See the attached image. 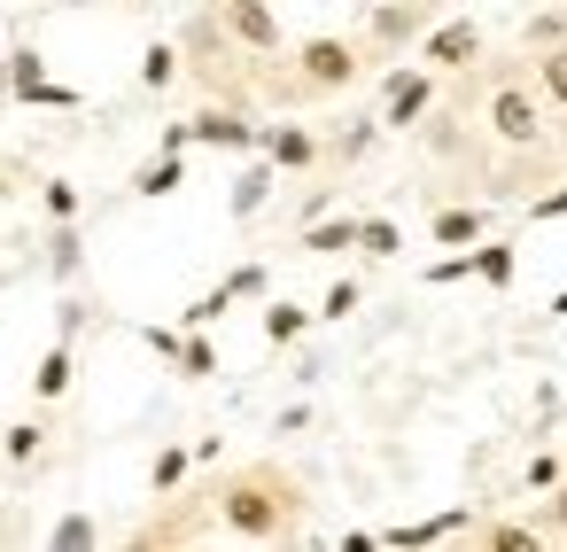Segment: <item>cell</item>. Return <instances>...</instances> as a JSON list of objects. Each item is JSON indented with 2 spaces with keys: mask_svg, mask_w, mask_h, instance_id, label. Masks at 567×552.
Masks as SVG:
<instances>
[{
  "mask_svg": "<svg viewBox=\"0 0 567 552\" xmlns=\"http://www.w3.org/2000/svg\"><path fill=\"white\" fill-rule=\"evenodd\" d=\"M296 513H303V490H296V474H280V467H241V474L218 482V521H226V536H241V544L288 536Z\"/></svg>",
  "mask_w": 567,
  "mask_h": 552,
  "instance_id": "1",
  "label": "cell"
},
{
  "mask_svg": "<svg viewBox=\"0 0 567 552\" xmlns=\"http://www.w3.org/2000/svg\"><path fill=\"white\" fill-rule=\"evenodd\" d=\"M296 71L280 79V94L288 102H327V94H342V86H358V71H365V55H358V40H334V32H319V40H303L296 55H288Z\"/></svg>",
  "mask_w": 567,
  "mask_h": 552,
  "instance_id": "2",
  "label": "cell"
},
{
  "mask_svg": "<svg viewBox=\"0 0 567 552\" xmlns=\"http://www.w3.org/2000/svg\"><path fill=\"white\" fill-rule=\"evenodd\" d=\"M489 133H497L505 149H536V141H544V94H536L528 79H497V86H489Z\"/></svg>",
  "mask_w": 567,
  "mask_h": 552,
  "instance_id": "3",
  "label": "cell"
},
{
  "mask_svg": "<svg viewBox=\"0 0 567 552\" xmlns=\"http://www.w3.org/2000/svg\"><path fill=\"white\" fill-rule=\"evenodd\" d=\"M210 24L241 55H280V9H272V0H210Z\"/></svg>",
  "mask_w": 567,
  "mask_h": 552,
  "instance_id": "4",
  "label": "cell"
},
{
  "mask_svg": "<svg viewBox=\"0 0 567 552\" xmlns=\"http://www.w3.org/2000/svg\"><path fill=\"white\" fill-rule=\"evenodd\" d=\"M427 102H435V71L420 63V71H389V86H381V133H412L420 117H427Z\"/></svg>",
  "mask_w": 567,
  "mask_h": 552,
  "instance_id": "5",
  "label": "cell"
},
{
  "mask_svg": "<svg viewBox=\"0 0 567 552\" xmlns=\"http://www.w3.org/2000/svg\"><path fill=\"white\" fill-rule=\"evenodd\" d=\"M474 55H482V24H466V17L420 32V63H427V71H466Z\"/></svg>",
  "mask_w": 567,
  "mask_h": 552,
  "instance_id": "6",
  "label": "cell"
},
{
  "mask_svg": "<svg viewBox=\"0 0 567 552\" xmlns=\"http://www.w3.org/2000/svg\"><path fill=\"white\" fill-rule=\"evenodd\" d=\"M187 149H234V156H257V125L241 110H195L187 117Z\"/></svg>",
  "mask_w": 567,
  "mask_h": 552,
  "instance_id": "7",
  "label": "cell"
},
{
  "mask_svg": "<svg viewBox=\"0 0 567 552\" xmlns=\"http://www.w3.org/2000/svg\"><path fill=\"white\" fill-rule=\"evenodd\" d=\"M427 9H435V0H381V9H373V48L389 55V48H404V40H420L427 32Z\"/></svg>",
  "mask_w": 567,
  "mask_h": 552,
  "instance_id": "8",
  "label": "cell"
},
{
  "mask_svg": "<svg viewBox=\"0 0 567 552\" xmlns=\"http://www.w3.org/2000/svg\"><path fill=\"white\" fill-rule=\"evenodd\" d=\"M257 156H272L280 172H311L319 164V133L311 125H257Z\"/></svg>",
  "mask_w": 567,
  "mask_h": 552,
  "instance_id": "9",
  "label": "cell"
},
{
  "mask_svg": "<svg viewBox=\"0 0 567 552\" xmlns=\"http://www.w3.org/2000/svg\"><path fill=\"white\" fill-rule=\"evenodd\" d=\"M435 249H466V242H482L489 234V211H474V203H451V211H435Z\"/></svg>",
  "mask_w": 567,
  "mask_h": 552,
  "instance_id": "10",
  "label": "cell"
},
{
  "mask_svg": "<svg viewBox=\"0 0 567 552\" xmlns=\"http://www.w3.org/2000/svg\"><path fill=\"white\" fill-rule=\"evenodd\" d=\"M179 187H187V164H179L172 149H164L156 164H141V172H133V195H148V203H156V195H179Z\"/></svg>",
  "mask_w": 567,
  "mask_h": 552,
  "instance_id": "11",
  "label": "cell"
},
{
  "mask_svg": "<svg viewBox=\"0 0 567 552\" xmlns=\"http://www.w3.org/2000/svg\"><path fill=\"white\" fill-rule=\"evenodd\" d=\"M272 180H280V164L272 156H257L241 180H234V218H249V211H265V195H272Z\"/></svg>",
  "mask_w": 567,
  "mask_h": 552,
  "instance_id": "12",
  "label": "cell"
},
{
  "mask_svg": "<svg viewBox=\"0 0 567 552\" xmlns=\"http://www.w3.org/2000/svg\"><path fill=\"white\" fill-rule=\"evenodd\" d=\"M303 249H311V257H342V249H358V218H311V226H303Z\"/></svg>",
  "mask_w": 567,
  "mask_h": 552,
  "instance_id": "13",
  "label": "cell"
},
{
  "mask_svg": "<svg viewBox=\"0 0 567 552\" xmlns=\"http://www.w3.org/2000/svg\"><path fill=\"white\" fill-rule=\"evenodd\" d=\"M513 273H520V249H513V242H474V280L513 288Z\"/></svg>",
  "mask_w": 567,
  "mask_h": 552,
  "instance_id": "14",
  "label": "cell"
},
{
  "mask_svg": "<svg viewBox=\"0 0 567 552\" xmlns=\"http://www.w3.org/2000/svg\"><path fill=\"white\" fill-rule=\"evenodd\" d=\"M179 71H187V55H179L172 40H156V48L141 55V86H148V94H164V86H179Z\"/></svg>",
  "mask_w": 567,
  "mask_h": 552,
  "instance_id": "15",
  "label": "cell"
},
{
  "mask_svg": "<svg viewBox=\"0 0 567 552\" xmlns=\"http://www.w3.org/2000/svg\"><path fill=\"white\" fill-rule=\"evenodd\" d=\"M303 327H311V311H303V304H288V296H272V304H265V343H272V350H288Z\"/></svg>",
  "mask_w": 567,
  "mask_h": 552,
  "instance_id": "16",
  "label": "cell"
},
{
  "mask_svg": "<svg viewBox=\"0 0 567 552\" xmlns=\"http://www.w3.org/2000/svg\"><path fill=\"white\" fill-rule=\"evenodd\" d=\"M172 366H179L187 381H210V374H218V343H210L203 327H187V335H179V358H172Z\"/></svg>",
  "mask_w": 567,
  "mask_h": 552,
  "instance_id": "17",
  "label": "cell"
},
{
  "mask_svg": "<svg viewBox=\"0 0 567 552\" xmlns=\"http://www.w3.org/2000/svg\"><path fill=\"white\" fill-rule=\"evenodd\" d=\"M536 94L567 110V40L559 48H536Z\"/></svg>",
  "mask_w": 567,
  "mask_h": 552,
  "instance_id": "18",
  "label": "cell"
},
{
  "mask_svg": "<svg viewBox=\"0 0 567 552\" xmlns=\"http://www.w3.org/2000/svg\"><path fill=\"white\" fill-rule=\"evenodd\" d=\"M32 389H40V397H48V405H55V397H63V389H71V335H63V343H55V350H48V358H40V374H32Z\"/></svg>",
  "mask_w": 567,
  "mask_h": 552,
  "instance_id": "19",
  "label": "cell"
},
{
  "mask_svg": "<svg viewBox=\"0 0 567 552\" xmlns=\"http://www.w3.org/2000/svg\"><path fill=\"white\" fill-rule=\"evenodd\" d=\"M40 79H48V55H40V48H17V55H9V102H24Z\"/></svg>",
  "mask_w": 567,
  "mask_h": 552,
  "instance_id": "20",
  "label": "cell"
},
{
  "mask_svg": "<svg viewBox=\"0 0 567 552\" xmlns=\"http://www.w3.org/2000/svg\"><path fill=\"white\" fill-rule=\"evenodd\" d=\"M187 467H195V451H187V443H164V451H156V467H148V490H179V482H187Z\"/></svg>",
  "mask_w": 567,
  "mask_h": 552,
  "instance_id": "21",
  "label": "cell"
},
{
  "mask_svg": "<svg viewBox=\"0 0 567 552\" xmlns=\"http://www.w3.org/2000/svg\"><path fill=\"white\" fill-rule=\"evenodd\" d=\"M482 544H489V552H536V544H544V529H528V521H489V529H482Z\"/></svg>",
  "mask_w": 567,
  "mask_h": 552,
  "instance_id": "22",
  "label": "cell"
},
{
  "mask_svg": "<svg viewBox=\"0 0 567 552\" xmlns=\"http://www.w3.org/2000/svg\"><path fill=\"white\" fill-rule=\"evenodd\" d=\"M358 249H365V257H396V249H404L396 218H358Z\"/></svg>",
  "mask_w": 567,
  "mask_h": 552,
  "instance_id": "23",
  "label": "cell"
},
{
  "mask_svg": "<svg viewBox=\"0 0 567 552\" xmlns=\"http://www.w3.org/2000/svg\"><path fill=\"white\" fill-rule=\"evenodd\" d=\"M0 443H9V459H40V451H48V428H40V420H17Z\"/></svg>",
  "mask_w": 567,
  "mask_h": 552,
  "instance_id": "24",
  "label": "cell"
},
{
  "mask_svg": "<svg viewBox=\"0 0 567 552\" xmlns=\"http://www.w3.org/2000/svg\"><path fill=\"white\" fill-rule=\"evenodd\" d=\"M218 288H226V296L241 304V296H265V288H272V273H265V265H234V273H226Z\"/></svg>",
  "mask_w": 567,
  "mask_h": 552,
  "instance_id": "25",
  "label": "cell"
},
{
  "mask_svg": "<svg viewBox=\"0 0 567 552\" xmlns=\"http://www.w3.org/2000/svg\"><path fill=\"white\" fill-rule=\"evenodd\" d=\"M358 296H365L358 280H334V288L319 296V311H311V319H350V311H358Z\"/></svg>",
  "mask_w": 567,
  "mask_h": 552,
  "instance_id": "26",
  "label": "cell"
},
{
  "mask_svg": "<svg viewBox=\"0 0 567 552\" xmlns=\"http://www.w3.org/2000/svg\"><path fill=\"white\" fill-rule=\"evenodd\" d=\"M427 280H435V288H443V280H474V242H466V249H451V257H435V265H427Z\"/></svg>",
  "mask_w": 567,
  "mask_h": 552,
  "instance_id": "27",
  "label": "cell"
},
{
  "mask_svg": "<svg viewBox=\"0 0 567 552\" xmlns=\"http://www.w3.org/2000/svg\"><path fill=\"white\" fill-rule=\"evenodd\" d=\"M40 203H48V218H55V226H63V218H79V187H71V180H48V195H40Z\"/></svg>",
  "mask_w": 567,
  "mask_h": 552,
  "instance_id": "28",
  "label": "cell"
},
{
  "mask_svg": "<svg viewBox=\"0 0 567 552\" xmlns=\"http://www.w3.org/2000/svg\"><path fill=\"white\" fill-rule=\"evenodd\" d=\"M226 311H234V296H226V288H210V296H195V304H187V327H210V319H226Z\"/></svg>",
  "mask_w": 567,
  "mask_h": 552,
  "instance_id": "29",
  "label": "cell"
},
{
  "mask_svg": "<svg viewBox=\"0 0 567 552\" xmlns=\"http://www.w3.org/2000/svg\"><path fill=\"white\" fill-rule=\"evenodd\" d=\"M94 536H102V529H94V521H86V513H63V521H55V536H48V544H63V552H71V544H94Z\"/></svg>",
  "mask_w": 567,
  "mask_h": 552,
  "instance_id": "30",
  "label": "cell"
},
{
  "mask_svg": "<svg viewBox=\"0 0 567 552\" xmlns=\"http://www.w3.org/2000/svg\"><path fill=\"white\" fill-rule=\"evenodd\" d=\"M559 40H567V17H536L528 24V48H559Z\"/></svg>",
  "mask_w": 567,
  "mask_h": 552,
  "instance_id": "31",
  "label": "cell"
},
{
  "mask_svg": "<svg viewBox=\"0 0 567 552\" xmlns=\"http://www.w3.org/2000/svg\"><path fill=\"white\" fill-rule=\"evenodd\" d=\"M24 102H40V110H79V94H71V86H48V79H40Z\"/></svg>",
  "mask_w": 567,
  "mask_h": 552,
  "instance_id": "32",
  "label": "cell"
},
{
  "mask_svg": "<svg viewBox=\"0 0 567 552\" xmlns=\"http://www.w3.org/2000/svg\"><path fill=\"white\" fill-rule=\"evenodd\" d=\"M55 273H79V234H71V218H63V234H55Z\"/></svg>",
  "mask_w": 567,
  "mask_h": 552,
  "instance_id": "33",
  "label": "cell"
},
{
  "mask_svg": "<svg viewBox=\"0 0 567 552\" xmlns=\"http://www.w3.org/2000/svg\"><path fill=\"white\" fill-rule=\"evenodd\" d=\"M551 482H559V459L536 451V459H528V490H551Z\"/></svg>",
  "mask_w": 567,
  "mask_h": 552,
  "instance_id": "34",
  "label": "cell"
},
{
  "mask_svg": "<svg viewBox=\"0 0 567 552\" xmlns=\"http://www.w3.org/2000/svg\"><path fill=\"white\" fill-rule=\"evenodd\" d=\"M528 218H567V187H551V195H536V203H528Z\"/></svg>",
  "mask_w": 567,
  "mask_h": 552,
  "instance_id": "35",
  "label": "cell"
},
{
  "mask_svg": "<svg viewBox=\"0 0 567 552\" xmlns=\"http://www.w3.org/2000/svg\"><path fill=\"white\" fill-rule=\"evenodd\" d=\"M141 343H148V350H156V358H179V335H172V327H148V335H141Z\"/></svg>",
  "mask_w": 567,
  "mask_h": 552,
  "instance_id": "36",
  "label": "cell"
},
{
  "mask_svg": "<svg viewBox=\"0 0 567 552\" xmlns=\"http://www.w3.org/2000/svg\"><path fill=\"white\" fill-rule=\"evenodd\" d=\"M544 521H551V529H567V482H551V505H544Z\"/></svg>",
  "mask_w": 567,
  "mask_h": 552,
  "instance_id": "37",
  "label": "cell"
},
{
  "mask_svg": "<svg viewBox=\"0 0 567 552\" xmlns=\"http://www.w3.org/2000/svg\"><path fill=\"white\" fill-rule=\"evenodd\" d=\"M551 319H567V288H559V296H551Z\"/></svg>",
  "mask_w": 567,
  "mask_h": 552,
  "instance_id": "38",
  "label": "cell"
},
{
  "mask_svg": "<svg viewBox=\"0 0 567 552\" xmlns=\"http://www.w3.org/2000/svg\"><path fill=\"white\" fill-rule=\"evenodd\" d=\"M0 102H9V63H0Z\"/></svg>",
  "mask_w": 567,
  "mask_h": 552,
  "instance_id": "39",
  "label": "cell"
}]
</instances>
